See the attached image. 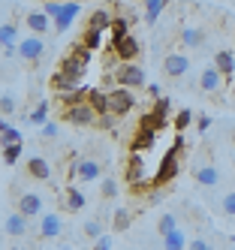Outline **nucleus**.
Returning a JSON list of instances; mask_svg holds the SVG:
<instances>
[{"instance_id":"nucleus-1","label":"nucleus","mask_w":235,"mask_h":250,"mask_svg":"<svg viewBox=\"0 0 235 250\" xmlns=\"http://www.w3.org/2000/svg\"><path fill=\"white\" fill-rule=\"evenodd\" d=\"M87 63H90V48H85L82 42H76L69 48V55L61 61V73H66V76H72V79H79L82 82V76L87 73Z\"/></svg>"},{"instance_id":"nucleus-2","label":"nucleus","mask_w":235,"mask_h":250,"mask_svg":"<svg viewBox=\"0 0 235 250\" xmlns=\"http://www.w3.org/2000/svg\"><path fill=\"white\" fill-rule=\"evenodd\" d=\"M115 79H118V87H130V91H136V87H148V79H145V69L139 63H118L115 66Z\"/></svg>"},{"instance_id":"nucleus-3","label":"nucleus","mask_w":235,"mask_h":250,"mask_svg":"<svg viewBox=\"0 0 235 250\" xmlns=\"http://www.w3.org/2000/svg\"><path fill=\"white\" fill-rule=\"evenodd\" d=\"M108 109H112L118 118H127L136 109V94L130 87H112V91H108Z\"/></svg>"},{"instance_id":"nucleus-4","label":"nucleus","mask_w":235,"mask_h":250,"mask_svg":"<svg viewBox=\"0 0 235 250\" xmlns=\"http://www.w3.org/2000/svg\"><path fill=\"white\" fill-rule=\"evenodd\" d=\"M69 175L76 178V181H82V184H87V181H100L103 166H100V160H94V157H79L76 163H72Z\"/></svg>"},{"instance_id":"nucleus-5","label":"nucleus","mask_w":235,"mask_h":250,"mask_svg":"<svg viewBox=\"0 0 235 250\" xmlns=\"http://www.w3.org/2000/svg\"><path fill=\"white\" fill-rule=\"evenodd\" d=\"M64 121L76 124V127H97L100 115L90 103H82V105H72V109H64Z\"/></svg>"},{"instance_id":"nucleus-6","label":"nucleus","mask_w":235,"mask_h":250,"mask_svg":"<svg viewBox=\"0 0 235 250\" xmlns=\"http://www.w3.org/2000/svg\"><path fill=\"white\" fill-rule=\"evenodd\" d=\"M178 154H181V151H175V148L163 154L160 166H157V172H154V187H163V184H169L172 178L178 175V169H181V163H178Z\"/></svg>"},{"instance_id":"nucleus-7","label":"nucleus","mask_w":235,"mask_h":250,"mask_svg":"<svg viewBox=\"0 0 235 250\" xmlns=\"http://www.w3.org/2000/svg\"><path fill=\"white\" fill-rule=\"evenodd\" d=\"M127 184H130V187L154 184V175H151V169H148V166H145L142 154H133V157H130V163H127Z\"/></svg>"},{"instance_id":"nucleus-8","label":"nucleus","mask_w":235,"mask_h":250,"mask_svg":"<svg viewBox=\"0 0 235 250\" xmlns=\"http://www.w3.org/2000/svg\"><path fill=\"white\" fill-rule=\"evenodd\" d=\"M43 55H45V40L40 33H30V37L18 40V58H24L27 63H36Z\"/></svg>"},{"instance_id":"nucleus-9","label":"nucleus","mask_w":235,"mask_h":250,"mask_svg":"<svg viewBox=\"0 0 235 250\" xmlns=\"http://www.w3.org/2000/svg\"><path fill=\"white\" fill-rule=\"evenodd\" d=\"M163 73H166L172 82L175 79H184L190 73V58L181 55V51H169V55L163 58Z\"/></svg>"},{"instance_id":"nucleus-10","label":"nucleus","mask_w":235,"mask_h":250,"mask_svg":"<svg viewBox=\"0 0 235 250\" xmlns=\"http://www.w3.org/2000/svg\"><path fill=\"white\" fill-rule=\"evenodd\" d=\"M112 51H115V58L121 61V63H130V61H136L139 58V42H136V37H115L112 40Z\"/></svg>"},{"instance_id":"nucleus-11","label":"nucleus","mask_w":235,"mask_h":250,"mask_svg":"<svg viewBox=\"0 0 235 250\" xmlns=\"http://www.w3.org/2000/svg\"><path fill=\"white\" fill-rule=\"evenodd\" d=\"M27 229H30V217L27 214H21V211H9L6 217H3V232L9 238H21V235H27Z\"/></svg>"},{"instance_id":"nucleus-12","label":"nucleus","mask_w":235,"mask_h":250,"mask_svg":"<svg viewBox=\"0 0 235 250\" xmlns=\"http://www.w3.org/2000/svg\"><path fill=\"white\" fill-rule=\"evenodd\" d=\"M223 82H226V76L217 69L214 63L211 66H205L202 73H199V91H205V94H217L223 87Z\"/></svg>"},{"instance_id":"nucleus-13","label":"nucleus","mask_w":235,"mask_h":250,"mask_svg":"<svg viewBox=\"0 0 235 250\" xmlns=\"http://www.w3.org/2000/svg\"><path fill=\"white\" fill-rule=\"evenodd\" d=\"M193 181L199 187H217L220 184V172H217L214 163H199L196 160V166H193Z\"/></svg>"},{"instance_id":"nucleus-14","label":"nucleus","mask_w":235,"mask_h":250,"mask_svg":"<svg viewBox=\"0 0 235 250\" xmlns=\"http://www.w3.org/2000/svg\"><path fill=\"white\" fill-rule=\"evenodd\" d=\"M15 208L33 220V217H40V214H43V196L40 193H21L15 199Z\"/></svg>"},{"instance_id":"nucleus-15","label":"nucleus","mask_w":235,"mask_h":250,"mask_svg":"<svg viewBox=\"0 0 235 250\" xmlns=\"http://www.w3.org/2000/svg\"><path fill=\"white\" fill-rule=\"evenodd\" d=\"M82 12V3H76V0H69V3H64V12L54 19V30L58 33H64V30H69V24L76 21V15Z\"/></svg>"},{"instance_id":"nucleus-16","label":"nucleus","mask_w":235,"mask_h":250,"mask_svg":"<svg viewBox=\"0 0 235 250\" xmlns=\"http://www.w3.org/2000/svg\"><path fill=\"white\" fill-rule=\"evenodd\" d=\"M64 232V220L58 217V214H43L40 220V238H58Z\"/></svg>"},{"instance_id":"nucleus-17","label":"nucleus","mask_w":235,"mask_h":250,"mask_svg":"<svg viewBox=\"0 0 235 250\" xmlns=\"http://www.w3.org/2000/svg\"><path fill=\"white\" fill-rule=\"evenodd\" d=\"M24 169H27L30 178H36V181H48V178H51V163L45 157H30Z\"/></svg>"},{"instance_id":"nucleus-18","label":"nucleus","mask_w":235,"mask_h":250,"mask_svg":"<svg viewBox=\"0 0 235 250\" xmlns=\"http://www.w3.org/2000/svg\"><path fill=\"white\" fill-rule=\"evenodd\" d=\"M178 40H181V45H184V48H199V45L205 42V33H202V27L184 24V27H181V33H178Z\"/></svg>"},{"instance_id":"nucleus-19","label":"nucleus","mask_w":235,"mask_h":250,"mask_svg":"<svg viewBox=\"0 0 235 250\" xmlns=\"http://www.w3.org/2000/svg\"><path fill=\"white\" fill-rule=\"evenodd\" d=\"M166 6H169V0H145V12H142L145 24L154 27V24H157V19L163 15V9H166Z\"/></svg>"},{"instance_id":"nucleus-20","label":"nucleus","mask_w":235,"mask_h":250,"mask_svg":"<svg viewBox=\"0 0 235 250\" xmlns=\"http://www.w3.org/2000/svg\"><path fill=\"white\" fill-rule=\"evenodd\" d=\"M214 66L220 69L226 79H232V76H235V55H232V51H226V48L214 51Z\"/></svg>"},{"instance_id":"nucleus-21","label":"nucleus","mask_w":235,"mask_h":250,"mask_svg":"<svg viewBox=\"0 0 235 250\" xmlns=\"http://www.w3.org/2000/svg\"><path fill=\"white\" fill-rule=\"evenodd\" d=\"M24 24L30 27V33H40V37H43L45 30H51V19H48L45 12H27L24 15Z\"/></svg>"},{"instance_id":"nucleus-22","label":"nucleus","mask_w":235,"mask_h":250,"mask_svg":"<svg viewBox=\"0 0 235 250\" xmlns=\"http://www.w3.org/2000/svg\"><path fill=\"white\" fill-rule=\"evenodd\" d=\"M87 103L97 109V115H106V112H112L108 109V91H103V87H90V94H87Z\"/></svg>"},{"instance_id":"nucleus-23","label":"nucleus","mask_w":235,"mask_h":250,"mask_svg":"<svg viewBox=\"0 0 235 250\" xmlns=\"http://www.w3.org/2000/svg\"><path fill=\"white\" fill-rule=\"evenodd\" d=\"M87 94H90V87H76V91H66V94H61V105H64V109L82 105V103H87Z\"/></svg>"},{"instance_id":"nucleus-24","label":"nucleus","mask_w":235,"mask_h":250,"mask_svg":"<svg viewBox=\"0 0 235 250\" xmlns=\"http://www.w3.org/2000/svg\"><path fill=\"white\" fill-rule=\"evenodd\" d=\"M187 235H184V229H175L169 232V235H163V250H187Z\"/></svg>"},{"instance_id":"nucleus-25","label":"nucleus","mask_w":235,"mask_h":250,"mask_svg":"<svg viewBox=\"0 0 235 250\" xmlns=\"http://www.w3.org/2000/svg\"><path fill=\"white\" fill-rule=\"evenodd\" d=\"M112 15H108L106 9H94L90 12V19H87V27H97V30H112Z\"/></svg>"},{"instance_id":"nucleus-26","label":"nucleus","mask_w":235,"mask_h":250,"mask_svg":"<svg viewBox=\"0 0 235 250\" xmlns=\"http://www.w3.org/2000/svg\"><path fill=\"white\" fill-rule=\"evenodd\" d=\"M85 205H87V199H85L82 190H66L64 193V208L66 211H82Z\"/></svg>"},{"instance_id":"nucleus-27","label":"nucleus","mask_w":235,"mask_h":250,"mask_svg":"<svg viewBox=\"0 0 235 250\" xmlns=\"http://www.w3.org/2000/svg\"><path fill=\"white\" fill-rule=\"evenodd\" d=\"M169 109H172V103H169L166 97H157L154 109H151V115H154V121H157V127H163V124H166V118H169Z\"/></svg>"},{"instance_id":"nucleus-28","label":"nucleus","mask_w":235,"mask_h":250,"mask_svg":"<svg viewBox=\"0 0 235 250\" xmlns=\"http://www.w3.org/2000/svg\"><path fill=\"white\" fill-rule=\"evenodd\" d=\"M103 33H106V30H97V27H87V30H85V37H82V45H85V48H90V51H97V48H103Z\"/></svg>"},{"instance_id":"nucleus-29","label":"nucleus","mask_w":235,"mask_h":250,"mask_svg":"<svg viewBox=\"0 0 235 250\" xmlns=\"http://www.w3.org/2000/svg\"><path fill=\"white\" fill-rule=\"evenodd\" d=\"M130 220H133V214L127 211V208H115V214H112V229L115 232H127Z\"/></svg>"},{"instance_id":"nucleus-30","label":"nucleus","mask_w":235,"mask_h":250,"mask_svg":"<svg viewBox=\"0 0 235 250\" xmlns=\"http://www.w3.org/2000/svg\"><path fill=\"white\" fill-rule=\"evenodd\" d=\"M0 133H3V145H21V142H24V139H21V133L6 124V118H3V124H0Z\"/></svg>"},{"instance_id":"nucleus-31","label":"nucleus","mask_w":235,"mask_h":250,"mask_svg":"<svg viewBox=\"0 0 235 250\" xmlns=\"http://www.w3.org/2000/svg\"><path fill=\"white\" fill-rule=\"evenodd\" d=\"M130 24H133V15H118V19L112 21V37H127V33H130Z\"/></svg>"},{"instance_id":"nucleus-32","label":"nucleus","mask_w":235,"mask_h":250,"mask_svg":"<svg viewBox=\"0 0 235 250\" xmlns=\"http://www.w3.org/2000/svg\"><path fill=\"white\" fill-rule=\"evenodd\" d=\"M100 196L103 199H118V181L115 178H103L100 181Z\"/></svg>"},{"instance_id":"nucleus-33","label":"nucleus","mask_w":235,"mask_h":250,"mask_svg":"<svg viewBox=\"0 0 235 250\" xmlns=\"http://www.w3.org/2000/svg\"><path fill=\"white\" fill-rule=\"evenodd\" d=\"M175 229H178V217L175 214H163L160 223H157V232L160 235H169V232H175Z\"/></svg>"},{"instance_id":"nucleus-34","label":"nucleus","mask_w":235,"mask_h":250,"mask_svg":"<svg viewBox=\"0 0 235 250\" xmlns=\"http://www.w3.org/2000/svg\"><path fill=\"white\" fill-rule=\"evenodd\" d=\"M190 124H193V112H190V109H181V112L175 115V121H172V127H175L178 133H184Z\"/></svg>"},{"instance_id":"nucleus-35","label":"nucleus","mask_w":235,"mask_h":250,"mask_svg":"<svg viewBox=\"0 0 235 250\" xmlns=\"http://www.w3.org/2000/svg\"><path fill=\"white\" fill-rule=\"evenodd\" d=\"M18 40V27L12 21H3V27H0V45H9Z\"/></svg>"},{"instance_id":"nucleus-36","label":"nucleus","mask_w":235,"mask_h":250,"mask_svg":"<svg viewBox=\"0 0 235 250\" xmlns=\"http://www.w3.org/2000/svg\"><path fill=\"white\" fill-rule=\"evenodd\" d=\"M45 118H48V100H40L27 121H30V124H45Z\"/></svg>"},{"instance_id":"nucleus-37","label":"nucleus","mask_w":235,"mask_h":250,"mask_svg":"<svg viewBox=\"0 0 235 250\" xmlns=\"http://www.w3.org/2000/svg\"><path fill=\"white\" fill-rule=\"evenodd\" d=\"M82 232H85V238H90V241H97V238L103 235V223H100V220H85Z\"/></svg>"},{"instance_id":"nucleus-38","label":"nucleus","mask_w":235,"mask_h":250,"mask_svg":"<svg viewBox=\"0 0 235 250\" xmlns=\"http://www.w3.org/2000/svg\"><path fill=\"white\" fill-rule=\"evenodd\" d=\"M0 112H3V118H9L15 112V97L9 91H3V97H0Z\"/></svg>"},{"instance_id":"nucleus-39","label":"nucleus","mask_w":235,"mask_h":250,"mask_svg":"<svg viewBox=\"0 0 235 250\" xmlns=\"http://www.w3.org/2000/svg\"><path fill=\"white\" fill-rule=\"evenodd\" d=\"M18 157H21V145H3V163L6 166H12Z\"/></svg>"},{"instance_id":"nucleus-40","label":"nucleus","mask_w":235,"mask_h":250,"mask_svg":"<svg viewBox=\"0 0 235 250\" xmlns=\"http://www.w3.org/2000/svg\"><path fill=\"white\" fill-rule=\"evenodd\" d=\"M220 208H223V214H226V217H235V190H229V193L223 196Z\"/></svg>"},{"instance_id":"nucleus-41","label":"nucleus","mask_w":235,"mask_h":250,"mask_svg":"<svg viewBox=\"0 0 235 250\" xmlns=\"http://www.w3.org/2000/svg\"><path fill=\"white\" fill-rule=\"evenodd\" d=\"M43 12L48 15V19H58V15L64 12V3H58V0H48V3L43 6Z\"/></svg>"},{"instance_id":"nucleus-42","label":"nucleus","mask_w":235,"mask_h":250,"mask_svg":"<svg viewBox=\"0 0 235 250\" xmlns=\"http://www.w3.org/2000/svg\"><path fill=\"white\" fill-rule=\"evenodd\" d=\"M115 121H118V115H115V112H106V115H100L97 127H103V130H115Z\"/></svg>"},{"instance_id":"nucleus-43","label":"nucleus","mask_w":235,"mask_h":250,"mask_svg":"<svg viewBox=\"0 0 235 250\" xmlns=\"http://www.w3.org/2000/svg\"><path fill=\"white\" fill-rule=\"evenodd\" d=\"M94 250H112V238H108V235H100V238L94 241Z\"/></svg>"},{"instance_id":"nucleus-44","label":"nucleus","mask_w":235,"mask_h":250,"mask_svg":"<svg viewBox=\"0 0 235 250\" xmlns=\"http://www.w3.org/2000/svg\"><path fill=\"white\" fill-rule=\"evenodd\" d=\"M18 55V42H9V45H3V61H12Z\"/></svg>"},{"instance_id":"nucleus-45","label":"nucleus","mask_w":235,"mask_h":250,"mask_svg":"<svg viewBox=\"0 0 235 250\" xmlns=\"http://www.w3.org/2000/svg\"><path fill=\"white\" fill-rule=\"evenodd\" d=\"M187 250H211V244H208L205 238H196V241L187 244Z\"/></svg>"},{"instance_id":"nucleus-46","label":"nucleus","mask_w":235,"mask_h":250,"mask_svg":"<svg viewBox=\"0 0 235 250\" xmlns=\"http://www.w3.org/2000/svg\"><path fill=\"white\" fill-rule=\"evenodd\" d=\"M54 136H58V124H45V127H43V139H54Z\"/></svg>"},{"instance_id":"nucleus-47","label":"nucleus","mask_w":235,"mask_h":250,"mask_svg":"<svg viewBox=\"0 0 235 250\" xmlns=\"http://www.w3.org/2000/svg\"><path fill=\"white\" fill-rule=\"evenodd\" d=\"M196 127H199V133H205V130L211 127V118H208V115H202V118L196 121Z\"/></svg>"},{"instance_id":"nucleus-48","label":"nucleus","mask_w":235,"mask_h":250,"mask_svg":"<svg viewBox=\"0 0 235 250\" xmlns=\"http://www.w3.org/2000/svg\"><path fill=\"white\" fill-rule=\"evenodd\" d=\"M229 139H232V148H235V127H232V133H229Z\"/></svg>"}]
</instances>
